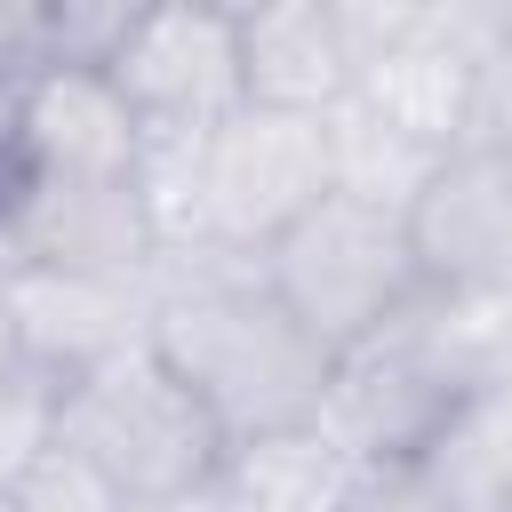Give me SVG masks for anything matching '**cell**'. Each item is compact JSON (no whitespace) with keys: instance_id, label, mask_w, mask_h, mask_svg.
I'll return each mask as SVG.
<instances>
[{"instance_id":"cell-1","label":"cell","mask_w":512,"mask_h":512,"mask_svg":"<svg viewBox=\"0 0 512 512\" xmlns=\"http://www.w3.org/2000/svg\"><path fill=\"white\" fill-rule=\"evenodd\" d=\"M152 352L208 400L232 440L312 424L336 376V352L280 304L264 256L168 248L152 272Z\"/></svg>"},{"instance_id":"cell-2","label":"cell","mask_w":512,"mask_h":512,"mask_svg":"<svg viewBox=\"0 0 512 512\" xmlns=\"http://www.w3.org/2000/svg\"><path fill=\"white\" fill-rule=\"evenodd\" d=\"M504 352H512V320H496L488 304H464V296H440L432 288L392 328H376L368 344L336 352L320 424L368 472L424 464L472 416V400L496 384Z\"/></svg>"},{"instance_id":"cell-3","label":"cell","mask_w":512,"mask_h":512,"mask_svg":"<svg viewBox=\"0 0 512 512\" xmlns=\"http://www.w3.org/2000/svg\"><path fill=\"white\" fill-rule=\"evenodd\" d=\"M336 192V136L312 112L240 104L192 144H144V200L168 248L264 256L304 208Z\"/></svg>"},{"instance_id":"cell-4","label":"cell","mask_w":512,"mask_h":512,"mask_svg":"<svg viewBox=\"0 0 512 512\" xmlns=\"http://www.w3.org/2000/svg\"><path fill=\"white\" fill-rule=\"evenodd\" d=\"M56 440L88 456L136 512L200 496L224 464V424L152 344L56 384Z\"/></svg>"},{"instance_id":"cell-5","label":"cell","mask_w":512,"mask_h":512,"mask_svg":"<svg viewBox=\"0 0 512 512\" xmlns=\"http://www.w3.org/2000/svg\"><path fill=\"white\" fill-rule=\"evenodd\" d=\"M264 280L280 288V304L328 344L352 352L376 328H392L408 304L432 296L424 264H416V232L400 208H376L360 192H328L320 208H304L272 248H264Z\"/></svg>"},{"instance_id":"cell-6","label":"cell","mask_w":512,"mask_h":512,"mask_svg":"<svg viewBox=\"0 0 512 512\" xmlns=\"http://www.w3.org/2000/svg\"><path fill=\"white\" fill-rule=\"evenodd\" d=\"M104 80L120 88V104L136 112L144 144H192L208 128H224L248 104V72H240V8H136L120 48L104 56Z\"/></svg>"},{"instance_id":"cell-7","label":"cell","mask_w":512,"mask_h":512,"mask_svg":"<svg viewBox=\"0 0 512 512\" xmlns=\"http://www.w3.org/2000/svg\"><path fill=\"white\" fill-rule=\"evenodd\" d=\"M0 272H160L144 176H32L0 152Z\"/></svg>"},{"instance_id":"cell-8","label":"cell","mask_w":512,"mask_h":512,"mask_svg":"<svg viewBox=\"0 0 512 512\" xmlns=\"http://www.w3.org/2000/svg\"><path fill=\"white\" fill-rule=\"evenodd\" d=\"M416 264L440 296L512 312V168L488 144H456L408 208Z\"/></svg>"},{"instance_id":"cell-9","label":"cell","mask_w":512,"mask_h":512,"mask_svg":"<svg viewBox=\"0 0 512 512\" xmlns=\"http://www.w3.org/2000/svg\"><path fill=\"white\" fill-rule=\"evenodd\" d=\"M0 296L48 384L152 344V272H0Z\"/></svg>"},{"instance_id":"cell-10","label":"cell","mask_w":512,"mask_h":512,"mask_svg":"<svg viewBox=\"0 0 512 512\" xmlns=\"http://www.w3.org/2000/svg\"><path fill=\"white\" fill-rule=\"evenodd\" d=\"M8 160L32 176H144V128L104 64H48L16 96Z\"/></svg>"},{"instance_id":"cell-11","label":"cell","mask_w":512,"mask_h":512,"mask_svg":"<svg viewBox=\"0 0 512 512\" xmlns=\"http://www.w3.org/2000/svg\"><path fill=\"white\" fill-rule=\"evenodd\" d=\"M240 72H248V104L272 112H344L352 80H360V32L344 0H272V8H240Z\"/></svg>"},{"instance_id":"cell-12","label":"cell","mask_w":512,"mask_h":512,"mask_svg":"<svg viewBox=\"0 0 512 512\" xmlns=\"http://www.w3.org/2000/svg\"><path fill=\"white\" fill-rule=\"evenodd\" d=\"M368 464L312 416V424H280L256 440H232L216 464V512H352Z\"/></svg>"},{"instance_id":"cell-13","label":"cell","mask_w":512,"mask_h":512,"mask_svg":"<svg viewBox=\"0 0 512 512\" xmlns=\"http://www.w3.org/2000/svg\"><path fill=\"white\" fill-rule=\"evenodd\" d=\"M16 504L24 512H136L88 456H72L64 440H48L32 464H24V480H16Z\"/></svg>"},{"instance_id":"cell-14","label":"cell","mask_w":512,"mask_h":512,"mask_svg":"<svg viewBox=\"0 0 512 512\" xmlns=\"http://www.w3.org/2000/svg\"><path fill=\"white\" fill-rule=\"evenodd\" d=\"M56 440V384L24 376L0 392V480H24V464Z\"/></svg>"},{"instance_id":"cell-15","label":"cell","mask_w":512,"mask_h":512,"mask_svg":"<svg viewBox=\"0 0 512 512\" xmlns=\"http://www.w3.org/2000/svg\"><path fill=\"white\" fill-rule=\"evenodd\" d=\"M352 512H456V504L440 496V480H432L424 464H384V472L360 480Z\"/></svg>"},{"instance_id":"cell-16","label":"cell","mask_w":512,"mask_h":512,"mask_svg":"<svg viewBox=\"0 0 512 512\" xmlns=\"http://www.w3.org/2000/svg\"><path fill=\"white\" fill-rule=\"evenodd\" d=\"M24 376H40V368L24 360V336H16V312H8V296H0V392H8V384H24Z\"/></svg>"},{"instance_id":"cell-17","label":"cell","mask_w":512,"mask_h":512,"mask_svg":"<svg viewBox=\"0 0 512 512\" xmlns=\"http://www.w3.org/2000/svg\"><path fill=\"white\" fill-rule=\"evenodd\" d=\"M152 512H216V488H200V496H176V504H152Z\"/></svg>"},{"instance_id":"cell-18","label":"cell","mask_w":512,"mask_h":512,"mask_svg":"<svg viewBox=\"0 0 512 512\" xmlns=\"http://www.w3.org/2000/svg\"><path fill=\"white\" fill-rule=\"evenodd\" d=\"M0 512H24V504H16V480H0Z\"/></svg>"},{"instance_id":"cell-19","label":"cell","mask_w":512,"mask_h":512,"mask_svg":"<svg viewBox=\"0 0 512 512\" xmlns=\"http://www.w3.org/2000/svg\"><path fill=\"white\" fill-rule=\"evenodd\" d=\"M504 512H512V496H504Z\"/></svg>"}]
</instances>
